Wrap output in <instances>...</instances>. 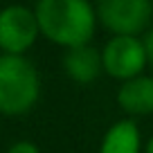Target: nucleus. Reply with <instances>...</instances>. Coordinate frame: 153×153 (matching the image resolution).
<instances>
[{"label":"nucleus","mask_w":153,"mask_h":153,"mask_svg":"<svg viewBox=\"0 0 153 153\" xmlns=\"http://www.w3.org/2000/svg\"><path fill=\"white\" fill-rule=\"evenodd\" d=\"M5 153H41V149H38L36 142H29V140H18V142H14Z\"/></svg>","instance_id":"nucleus-9"},{"label":"nucleus","mask_w":153,"mask_h":153,"mask_svg":"<svg viewBox=\"0 0 153 153\" xmlns=\"http://www.w3.org/2000/svg\"><path fill=\"white\" fill-rule=\"evenodd\" d=\"M144 153H153V135H151V137H149L146 146H144Z\"/></svg>","instance_id":"nucleus-11"},{"label":"nucleus","mask_w":153,"mask_h":153,"mask_svg":"<svg viewBox=\"0 0 153 153\" xmlns=\"http://www.w3.org/2000/svg\"><path fill=\"white\" fill-rule=\"evenodd\" d=\"M99 153H142V135L131 117L115 122L104 133Z\"/></svg>","instance_id":"nucleus-8"},{"label":"nucleus","mask_w":153,"mask_h":153,"mask_svg":"<svg viewBox=\"0 0 153 153\" xmlns=\"http://www.w3.org/2000/svg\"><path fill=\"white\" fill-rule=\"evenodd\" d=\"M142 45H144V54H146V65L153 68V27H149L144 32Z\"/></svg>","instance_id":"nucleus-10"},{"label":"nucleus","mask_w":153,"mask_h":153,"mask_svg":"<svg viewBox=\"0 0 153 153\" xmlns=\"http://www.w3.org/2000/svg\"><path fill=\"white\" fill-rule=\"evenodd\" d=\"M38 36L34 9L25 5H7L0 9V54H27Z\"/></svg>","instance_id":"nucleus-4"},{"label":"nucleus","mask_w":153,"mask_h":153,"mask_svg":"<svg viewBox=\"0 0 153 153\" xmlns=\"http://www.w3.org/2000/svg\"><path fill=\"white\" fill-rule=\"evenodd\" d=\"M61 63H63L65 74L74 83H81V86H88V83L97 81L99 74L104 72L101 70V52L92 43L68 48L63 52Z\"/></svg>","instance_id":"nucleus-6"},{"label":"nucleus","mask_w":153,"mask_h":153,"mask_svg":"<svg viewBox=\"0 0 153 153\" xmlns=\"http://www.w3.org/2000/svg\"><path fill=\"white\" fill-rule=\"evenodd\" d=\"M146 68V54L140 36H113L101 50V70L117 81L137 76Z\"/></svg>","instance_id":"nucleus-5"},{"label":"nucleus","mask_w":153,"mask_h":153,"mask_svg":"<svg viewBox=\"0 0 153 153\" xmlns=\"http://www.w3.org/2000/svg\"><path fill=\"white\" fill-rule=\"evenodd\" d=\"M41 97V74L25 54H0V115L20 117Z\"/></svg>","instance_id":"nucleus-2"},{"label":"nucleus","mask_w":153,"mask_h":153,"mask_svg":"<svg viewBox=\"0 0 153 153\" xmlns=\"http://www.w3.org/2000/svg\"><path fill=\"white\" fill-rule=\"evenodd\" d=\"M95 16L113 36H140L153 20V0H97Z\"/></svg>","instance_id":"nucleus-3"},{"label":"nucleus","mask_w":153,"mask_h":153,"mask_svg":"<svg viewBox=\"0 0 153 153\" xmlns=\"http://www.w3.org/2000/svg\"><path fill=\"white\" fill-rule=\"evenodd\" d=\"M117 106L128 117H146L153 115V76L142 74L122 81L117 90Z\"/></svg>","instance_id":"nucleus-7"},{"label":"nucleus","mask_w":153,"mask_h":153,"mask_svg":"<svg viewBox=\"0 0 153 153\" xmlns=\"http://www.w3.org/2000/svg\"><path fill=\"white\" fill-rule=\"evenodd\" d=\"M34 18L38 34L63 50L90 43L97 32L95 5L90 0H36Z\"/></svg>","instance_id":"nucleus-1"}]
</instances>
